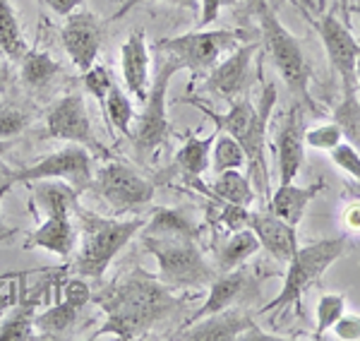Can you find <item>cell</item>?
Here are the masks:
<instances>
[{
  "label": "cell",
  "mask_w": 360,
  "mask_h": 341,
  "mask_svg": "<svg viewBox=\"0 0 360 341\" xmlns=\"http://www.w3.org/2000/svg\"><path fill=\"white\" fill-rule=\"evenodd\" d=\"M91 300L106 313V322L91 339L113 334L123 341L144 337L154 325L185 305V298H178L171 286L142 267L130 269L111 286L94 293Z\"/></svg>",
  "instance_id": "1"
},
{
  "label": "cell",
  "mask_w": 360,
  "mask_h": 341,
  "mask_svg": "<svg viewBox=\"0 0 360 341\" xmlns=\"http://www.w3.org/2000/svg\"><path fill=\"white\" fill-rule=\"evenodd\" d=\"M255 15L259 22V32H262V44L266 56H269L271 65L278 72V77L286 82L288 91L293 94L295 103L305 106L307 111H315V101L310 99V77L312 67L307 63V56L303 51L298 37H293L281 20L276 17L274 8L266 0H252Z\"/></svg>",
  "instance_id": "2"
},
{
  "label": "cell",
  "mask_w": 360,
  "mask_h": 341,
  "mask_svg": "<svg viewBox=\"0 0 360 341\" xmlns=\"http://www.w3.org/2000/svg\"><path fill=\"white\" fill-rule=\"evenodd\" d=\"M79 219V250L72 269L84 279L98 281L106 269L111 267L120 250L135 238V233L142 231L147 221L144 219H106L94 212H86L82 207H75Z\"/></svg>",
  "instance_id": "3"
},
{
  "label": "cell",
  "mask_w": 360,
  "mask_h": 341,
  "mask_svg": "<svg viewBox=\"0 0 360 341\" xmlns=\"http://www.w3.org/2000/svg\"><path fill=\"white\" fill-rule=\"evenodd\" d=\"M142 243L159 262V279L173 291L209 288L217 267L205 257L195 238L188 236H142Z\"/></svg>",
  "instance_id": "4"
},
{
  "label": "cell",
  "mask_w": 360,
  "mask_h": 341,
  "mask_svg": "<svg viewBox=\"0 0 360 341\" xmlns=\"http://www.w3.org/2000/svg\"><path fill=\"white\" fill-rule=\"evenodd\" d=\"M159 65L149 84V94L142 101V111L135 115V130H132V149L142 164L152 161L161 147L171 140V120H168V86L173 75L180 72V65L173 58L159 56Z\"/></svg>",
  "instance_id": "5"
},
{
  "label": "cell",
  "mask_w": 360,
  "mask_h": 341,
  "mask_svg": "<svg viewBox=\"0 0 360 341\" xmlns=\"http://www.w3.org/2000/svg\"><path fill=\"white\" fill-rule=\"evenodd\" d=\"M346 247H348V233L298 247L295 255L286 262L288 269H286V274H283V286H281V291H278V296L274 300H269L259 313H276V310H286V308H291V305L300 308L303 293L310 286L317 284L319 276L344 255Z\"/></svg>",
  "instance_id": "6"
},
{
  "label": "cell",
  "mask_w": 360,
  "mask_h": 341,
  "mask_svg": "<svg viewBox=\"0 0 360 341\" xmlns=\"http://www.w3.org/2000/svg\"><path fill=\"white\" fill-rule=\"evenodd\" d=\"M240 46V34L231 29H195V32L166 37L154 44L156 56H168L180 65V70H190L195 77L205 79L224 56Z\"/></svg>",
  "instance_id": "7"
},
{
  "label": "cell",
  "mask_w": 360,
  "mask_h": 341,
  "mask_svg": "<svg viewBox=\"0 0 360 341\" xmlns=\"http://www.w3.org/2000/svg\"><path fill=\"white\" fill-rule=\"evenodd\" d=\"M44 178H58V181H65L77 190L79 195L84 190L91 188L94 183V154L89 152L82 144H72L63 147L60 152H53L49 157H44L37 164L27 166V169L8 171V176L3 181L8 183H34L44 181Z\"/></svg>",
  "instance_id": "8"
},
{
  "label": "cell",
  "mask_w": 360,
  "mask_h": 341,
  "mask_svg": "<svg viewBox=\"0 0 360 341\" xmlns=\"http://www.w3.org/2000/svg\"><path fill=\"white\" fill-rule=\"evenodd\" d=\"M91 190L115 212H132L154 200V183L123 161H108L94 173Z\"/></svg>",
  "instance_id": "9"
},
{
  "label": "cell",
  "mask_w": 360,
  "mask_h": 341,
  "mask_svg": "<svg viewBox=\"0 0 360 341\" xmlns=\"http://www.w3.org/2000/svg\"><path fill=\"white\" fill-rule=\"evenodd\" d=\"M310 22L315 27V32L319 34V39H322L334 72L339 75L346 99H356V91H358L356 65L360 58V44L351 34V29L341 20H336V15L332 13L310 15Z\"/></svg>",
  "instance_id": "10"
},
{
  "label": "cell",
  "mask_w": 360,
  "mask_h": 341,
  "mask_svg": "<svg viewBox=\"0 0 360 341\" xmlns=\"http://www.w3.org/2000/svg\"><path fill=\"white\" fill-rule=\"evenodd\" d=\"M46 137H53V140L82 144L89 149L96 159H106L108 149L96 140L94 128H91V118L86 113V103L82 94H68L46 113Z\"/></svg>",
  "instance_id": "11"
},
{
  "label": "cell",
  "mask_w": 360,
  "mask_h": 341,
  "mask_svg": "<svg viewBox=\"0 0 360 341\" xmlns=\"http://www.w3.org/2000/svg\"><path fill=\"white\" fill-rule=\"evenodd\" d=\"M276 106V84H264L262 99L255 106V118L250 123V130L240 140V147L245 152L248 176L252 181L257 193L266 195L269 200V166H266V128H269L271 111Z\"/></svg>",
  "instance_id": "12"
},
{
  "label": "cell",
  "mask_w": 360,
  "mask_h": 341,
  "mask_svg": "<svg viewBox=\"0 0 360 341\" xmlns=\"http://www.w3.org/2000/svg\"><path fill=\"white\" fill-rule=\"evenodd\" d=\"M257 49L259 44H240L229 56H224L219 65L205 77L202 89L229 103L248 96L252 86V58Z\"/></svg>",
  "instance_id": "13"
},
{
  "label": "cell",
  "mask_w": 360,
  "mask_h": 341,
  "mask_svg": "<svg viewBox=\"0 0 360 341\" xmlns=\"http://www.w3.org/2000/svg\"><path fill=\"white\" fill-rule=\"evenodd\" d=\"M305 115L307 108L300 103H293L281 118L274 135V152H276V166H278V181L293 183L295 176L303 169L305 161Z\"/></svg>",
  "instance_id": "14"
},
{
  "label": "cell",
  "mask_w": 360,
  "mask_h": 341,
  "mask_svg": "<svg viewBox=\"0 0 360 341\" xmlns=\"http://www.w3.org/2000/svg\"><path fill=\"white\" fill-rule=\"evenodd\" d=\"M63 49L75 63L77 70L86 72L91 65H96L98 51L103 41V27L101 20L89 13V10H75L68 15L65 25L60 29Z\"/></svg>",
  "instance_id": "15"
},
{
  "label": "cell",
  "mask_w": 360,
  "mask_h": 341,
  "mask_svg": "<svg viewBox=\"0 0 360 341\" xmlns=\"http://www.w3.org/2000/svg\"><path fill=\"white\" fill-rule=\"evenodd\" d=\"M255 327L252 315L245 308H226L221 313L205 315L190 325L178 327V332L168 334V339L176 341H236L243 332Z\"/></svg>",
  "instance_id": "16"
},
{
  "label": "cell",
  "mask_w": 360,
  "mask_h": 341,
  "mask_svg": "<svg viewBox=\"0 0 360 341\" xmlns=\"http://www.w3.org/2000/svg\"><path fill=\"white\" fill-rule=\"evenodd\" d=\"M250 291L257 293V279H255V274L250 269L238 267L233 271H219L217 279H214L212 286H209L207 300L200 305L197 313H193L183 322V325H190V322L200 320V317H205V315L221 313L226 308H233V305L240 303L243 298L250 296Z\"/></svg>",
  "instance_id": "17"
},
{
  "label": "cell",
  "mask_w": 360,
  "mask_h": 341,
  "mask_svg": "<svg viewBox=\"0 0 360 341\" xmlns=\"http://www.w3.org/2000/svg\"><path fill=\"white\" fill-rule=\"evenodd\" d=\"M248 229L257 236L259 245L278 262H288L300 247L295 226L283 221L274 212H250Z\"/></svg>",
  "instance_id": "18"
},
{
  "label": "cell",
  "mask_w": 360,
  "mask_h": 341,
  "mask_svg": "<svg viewBox=\"0 0 360 341\" xmlns=\"http://www.w3.org/2000/svg\"><path fill=\"white\" fill-rule=\"evenodd\" d=\"M120 67H123L125 86L135 101L142 103L149 94V84H152V75H149V46L144 29L130 32L127 41L120 46Z\"/></svg>",
  "instance_id": "19"
},
{
  "label": "cell",
  "mask_w": 360,
  "mask_h": 341,
  "mask_svg": "<svg viewBox=\"0 0 360 341\" xmlns=\"http://www.w3.org/2000/svg\"><path fill=\"white\" fill-rule=\"evenodd\" d=\"M75 245H77V231L70 214L46 217L27 238V247H44L58 257H70L75 252Z\"/></svg>",
  "instance_id": "20"
},
{
  "label": "cell",
  "mask_w": 360,
  "mask_h": 341,
  "mask_svg": "<svg viewBox=\"0 0 360 341\" xmlns=\"http://www.w3.org/2000/svg\"><path fill=\"white\" fill-rule=\"evenodd\" d=\"M327 188V183L319 178L307 188H300L295 183H278L274 193H269V212H274L276 217H281L283 221H288L291 226H298L303 221L307 205L317 198L322 190Z\"/></svg>",
  "instance_id": "21"
},
{
  "label": "cell",
  "mask_w": 360,
  "mask_h": 341,
  "mask_svg": "<svg viewBox=\"0 0 360 341\" xmlns=\"http://www.w3.org/2000/svg\"><path fill=\"white\" fill-rule=\"evenodd\" d=\"M200 190L205 195H212V198H219L240 207H250L255 198H257V190H255L252 181H250L245 173H240V169L217 173V178L209 183V188L207 185H200Z\"/></svg>",
  "instance_id": "22"
},
{
  "label": "cell",
  "mask_w": 360,
  "mask_h": 341,
  "mask_svg": "<svg viewBox=\"0 0 360 341\" xmlns=\"http://www.w3.org/2000/svg\"><path fill=\"white\" fill-rule=\"evenodd\" d=\"M34 202L39 205L46 217H53V214H70L72 217L75 207L79 205V193L65 181H58V178H44V181H34Z\"/></svg>",
  "instance_id": "23"
},
{
  "label": "cell",
  "mask_w": 360,
  "mask_h": 341,
  "mask_svg": "<svg viewBox=\"0 0 360 341\" xmlns=\"http://www.w3.org/2000/svg\"><path fill=\"white\" fill-rule=\"evenodd\" d=\"M262 250L257 236L250 229L233 231V236H229L221 245L217 247V271H233L238 267H245L250 257H255Z\"/></svg>",
  "instance_id": "24"
},
{
  "label": "cell",
  "mask_w": 360,
  "mask_h": 341,
  "mask_svg": "<svg viewBox=\"0 0 360 341\" xmlns=\"http://www.w3.org/2000/svg\"><path fill=\"white\" fill-rule=\"evenodd\" d=\"M60 75L63 67L44 51L29 49L20 60V79L32 91H46Z\"/></svg>",
  "instance_id": "25"
},
{
  "label": "cell",
  "mask_w": 360,
  "mask_h": 341,
  "mask_svg": "<svg viewBox=\"0 0 360 341\" xmlns=\"http://www.w3.org/2000/svg\"><path fill=\"white\" fill-rule=\"evenodd\" d=\"M214 137H217V132H212V135H207V137L190 135L188 140L183 142V147L176 152V157H173V166H176L185 178H202V173L212 164Z\"/></svg>",
  "instance_id": "26"
},
{
  "label": "cell",
  "mask_w": 360,
  "mask_h": 341,
  "mask_svg": "<svg viewBox=\"0 0 360 341\" xmlns=\"http://www.w3.org/2000/svg\"><path fill=\"white\" fill-rule=\"evenodd\" d=\"M193 103L207 115V118H212V123L217 125V130L214 132H226V135L236 137L238 142L245 137V132L250 130V123H252V118H255V106L250 103L248 96L236 99L226 113H217V111H212V108L202 106V103H197V101H193Z\"/></svg>",
  "instance_id": "27"
},
{
  "label": "cell",
  "mask_w": 360,
  "mask_h": 341,
  "mask_svg": "<svg viewBox=\"0 0 360 341\" xmlns=\"http://www.w3.org/2000/svg\"><path fill=\"white\" fill-rule=\"evenodd\" d=\"M79 308H75L68 300L51 305L49 310H44L41 315L37 313L34 320V329H37L39 339H68L72 334L75 325H77Z\"/></svg>",
  "instance_id": "28"
},
{
  "label": "cell",
  "mask_w": 360,
  "mask_h": 341,
  "mask_svg": "<svg viewBox=\"0 0 360 341\" xmlns=\"http://www.w3.org/2000/svg\"><path fill=\"white\" fill-rule=\"evenodd\" d=\"M39 298H29V300H17V305L10 310V315L3 320L0 325V341H27V339H37L34 332V320H37V305Z\"/></svg>",
  "instance_id": "29"
},
{
  "label": "cell",
  "mask_w": 360,
  "mask_h": 341,
  "mask_svg": "<svg viewBox=\"0 0 360 341\" xmlns=\"http://www.w3.org/2000/svg\"><path fill=\"white\" fill-rule=\"evenodd\" d=\"M29 51L27 39L22 34L20 20H17L10 0H0V56L20 63Z\"/></svg>",
  "instance_id": "30"
},
{
  "label": "cell",
  "mask_w": 360,
  "mask_h": 341,
  "mask_svg": "<svg viewBox=\"0 0 360 341\" xmlns=\"http://www.w3.org/2000/svg\"><path fill=\"white\" fill-rule=\"evenodd\" d=\"M142 236H188V238H197V226L188 219V214L180 210H159L152 212V219L139 231Z\"/></svg>",
  "instance_id": "31"
},
{
  "label": "cell",
  "mask_w": 360,
  "mask_h": 341,
  "mask_svg": "<svg viewBox=\"0 0 360 341\" xmlns=\"http://www.w3.org/2000/svg\"><path fill=\"white\" fill-rule=\"evenodd\" d=\"M101 106H103V113H106L111 130H118L120 135H125L127 140H130L132 123H135V106H132V101L127 99L125 91L120 89L118 84H113Z\"/></svg>",
  "instance_id": "32"
},
{
  "label": "cell",
  "mask_w": 360,
  "mask_h": 341,
  "mask_svg": "<svg viewBox=\"0 0 360 341\" xmlns=\"http://www.w3.org/2000/svg\"><path fill=\"white\" fill-rule=\"evenodd\" d=\"M214 173L231 171V169H243L245 166V152H243L240 142L236 137L226 135V132H217L212 144V164Z\"/></svg>",
  "instance_id": "33"
},
{
  "label": "cell",
  "mask_w": 360,
  "mask_h": 341,
  "mask_svg": "<svg viewBox=\"0 0 360 341\" xmlns=\"http://www.w3.org/2000/svg\"><path fill=\"white\" fill-rule=\"evenodd\" d=\"M344 313H346V296H341V293H322L317 300L315 334H312V339L315 341L324 339V334L334 327V322Z\"/></svg>",
  "instance_id": "34"
},
{
  "label": "cell",
  "mask_w": 360,
  "mask_h": 341,
  "mask_svg": "<svg viewBox=\"0 0 360 341\" xmlns=\"http://www.w3.org/2000/svg\"><path fill=\"white\" fill-rule=\"evenodd\" d=\"M329 154H332L334 164L339 166L346 176H351V190L356 193L353 198H360V152L353 144L341 142V144H336Z\"/></svg>",
  "instance_id": "35"
},
{
  "label": "cell",
  "mask_w": 360,
  "mask_h": 341,
  "mask_svg": "<svg viewBox=\"0 0 360 341\" xmlns=\"http://www.w3.org/2000/svg\"><path fill=\"white\" fill-rule=\"evenodd\" d=\"M344 142V128L339 123H322L315 128L305 130V144L312 149H322V152H332L336 144Z\"/></svg>",
  "instance_id": "36"
},
{
  "label": "cell",
  "mask_w": 360,
  "mask_h": 341,
  "mask_svg": "<svg viewBox=\"0 0 360 341\" xmlns=\"http://www.w3.org/2000/svg\"><path fill=\"white\" fill-rule=\"evenodd\" d=\"M209 200H212V205H217L219 210L214 212L212 207H209V212L217 214L219 224H221L224 229H229L231 233L233 231H240V229H248V221H250V210L248 207H240V205H231V202H224L219 198H212V195H207Z\"/></svg>",
  "instance_id": "37"
},
{
  "label": "cell",
  "mask_w": 360,
  "mask_h": 341,
  "mask_svg": "<svg viewBox=\"0 0 360 341\" xmlns=\"http://www.w3.org/2000/svg\"><path fill=\"white\" fill-rule=\"evenodd\" d=\"M32 123V115L15 106H0V140H13L25 132Z\"/></svg>",
  "instance_id": "38"
},
{
  "label": "cell",
  "mask_w": 360,
  "mask_h": 341,
  "mask_svg": "<svg viewBox=\"0 0 360 341\" xmlns=\"http://www.w3.org/2000/svg\"><path fill=\"white\" fill-rule=\"evenodd\" d=\"M115 84L111 70L106 65H91L89 70L84 72V86L94 99H98L103 103L106 94L111 91V86Z\"/></svg>",
  "instance_id": "39"
},
{
  "label": "cell",
  "mask_w": 360,
  "mask_h": 341,
  "mask_svg": "<svg viewBox=\"0 0 360 341\" xmlns=\"http://www.w3.org/2000/svg\"><path fill=\"white\" fill-rule=\"evenodd\" d=\"M91 296H94V293H91V288L86 286L84 276H79V274L72 276V279H68L65 286H63V300L72 303L75 308H79V310L91 303Z\"/></svg>",
  "instance_id": "40"
},
{
  "label": "cell",
  "mask_w": 360,
  "mask_h": 341,
  "mask_svg": "<svg viewBox=\"0 0 360 341\" xmlns=\"http://www.w3.org/2000/svg\"><path fill=\"white\" fill-rule=\"evenodd\" d=\"M334 334L341 341H360V315L344 313L334 322Z\"/></svg>",
  "instance_id": "41"
},
{
  "label": "cell",
  "mask_w": 360,
  "mask_h": 341,
  "mask_svg": "<svg viewBox=\"0 0 360 341\" xmlns=\"http://www.w3.org/2000/svg\"><path fill=\"white\" fill-rule=\"evenodd\" d=\"M147 3H166V5H176V8H185V10H200V0H125V3L115 10L113 20H120V17H125L130 10L139 8V5H147Z\"/></svg>",
  "instance_id": "42"
},
{
  "label": "cell",
  "mask_w": 360,
  "mask_h": 341,
  "mask_svg": "<svg viewBox=\"0 0 360 341\" xmlns=\"http://www.w3.org/2000/svg\"><path fill=\"white\" fill-rule=\"evenodd\" d=\"M231 3H233V0H200V10H197V13H200V22H197V27L205 29L212 25V22H217L219 13Z\"/></svg>",
  "instance_id": "43"
},
{
  "label": "cell",
  "mask_w": 360,
  "mask_h": 341,
  "mask_svg": "<svg viewBox=\"0 0 360 341\" xmlns=\"http://www.w3.org/2000/svg\"><path fill=\"white\" fill-rule=\"evenodd\" d=\"M341 224L348 233H360V198H353L341 212Z\"/></svg>",
  "instance_id": "44"
},
{
  "label": "cell",
  "mask_w": 360,
  "mask_h": 341,
  "mask_svg": "<svg viewBox=\"0 0 360 341\" xmlns=\"http://www.w3.org/2000/svg\"><path fill=\"white\" fill-rule=\"evenodd\" d=\"M39 3L46 5L49 10H53L56 15L68 17L70 13H75V10L79 8V3H82V0H39Z\"/></svg>",
  "instance_id": "45"
},
{
  "label": "cell",
  "mask_w": 360,
  "mask_h": 341,
  "mask_svg": "<svg viewBox=\"0 0 360 341\" xmlns=\"http://www.w3.org/2000/svg\"><path fill=\"white\" fill-rule=\"evenodd\" d=\"M10 147H13V140H0V181H3L5 176H8V166H5V161H3V157L5 154L10 152Z\"/></svg>",
  "instance_id": "46"
},
{
  "label": "cell",
  "mask_w": 360,
  "mask_h": 341,
  "mask_svg": "<svg viewBox=\"0 0 360 341\" xmlns=\"http://www.w3.org/2000/svg\"><path fill=\"white\" fill-rule=\"evenodd\" d=\"M10 188H13V183H8V181H0V205H3L5 195L10 193Z\"/></svg>",
  "instance_id": "47"
},
{
  "label": "cell",
  "mask_w": 360,
  "mask_h": 341,
  "mask_svg": "<svg viewBox=\"0 0 360 341\" xmlns=\"http://www.w3.org/2000/svg\"><path fill=\"white\" fill-rule=\"evenodd\" d=\"M356 77H358V89H360V58H358V65H356Z\"/></svg>",
  "instance_id": "48"
},
{
  "label": "cell",
  "mask_w": 360,
  "mask_h": 341,
  "mask_svg": "<svg viewBox=\"0 0 360 341\" xmlns=\"http://www.w3.org/2000/svg\"><path fill=\"white\" fill-rule=\"evenodd\" d=\"M300 3L307 5V8H310V10H315V3H312V0H300Z\"/></svg>",
  "instance_id": "49"
},
{
  "label": "cell",
  "mask_w": 360,
  "mask_h": 341,
  "mask_svg": "<svg viewBox=\"0 0 360 341\" xmlns=\"http://www.w3.org/2000/svg\"><path fill=\"white\" fill-rule=\"evenodd\" d=\"M348 3H351V0H341V5H344V8H348Z\"/></svg>",
  "instance_id": "50"
},
{
  "label": "cell",
  "mask_w": 360,
  "mask_h": 341,
  "mask_svg": "<svg viewBox=\"0 0 360 341\" xmlns=\"http://www.w3.org/2000/svg\"><path fill=\"white\" fill-rule=\"evenodd\" d=\"M0 82H3V79H0Z\"/></svg>",
  "instance_id": "51"
}]
</instances>
